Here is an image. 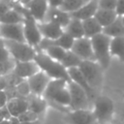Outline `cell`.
Returning a JSON list of instances; mask_svg holds the SVG:
<instances>
[{
    "mask_svg": "<svg viewBox=\"0 0 124 124\" xmlns=\"http://www.w3.org/2000/svg\"><path fill=\"white\" fill-rule=\"evenodd\" d=\"M84 3L85 2H83L82 0H63L59 8L69 14H72L77 10H78Z\"/></svg>",
    "mask_w": 124,
    "mask_h": 124,
    "instance_id": "cell-29",
    "label": "cell"
},
{
    "mask_svg": "<svg viewBox=\"0 0 124 124\" xmlns=\"http://www.w3.org/2000/svg\"><path fill=\"white\" fill-rule=\"evenodd\" d=\"M39 71H40V68L38 67V65L36 64L34 60L24 61V62L16 61V64H15V67L12 73L20 78L27 79L28 78L38 73Z\"/></svg>",
    "mask_w": 124,
    "mask_h": 124,
    "instance_id": "cell-13",
    "label": "cell"
},
{
    "mask_svg": "<svg viewBox=\"0 0 124 124\" xmlns=\"http://www.w3.org/2000/svg\"><path fill=\"white\" fill-rule=\"evenodd\" d=\"M0 37L4 40L26 43L24 38L22 23H16V24L0 23Z\"/></svg>",
    "mask_w": 124,
    "mask_h": 124,
    "instance_id": "cell-11",
    "label": "cell"
},
{
    "mask_svg": "<svg viewBox=\"0 0 124 124\" xmlns=\"http://www.w3.org/2000/svg\"><path fill=\"white\" fill-rule=\"evenodd\" d=\"M1 111H2V115H3L4 119H10V117L12 116L10 111H9V109H8V108H7V105L5 107L1 108Z\"/></svg>",
    "mask_w": 124,
    "mask_h": 124,
    "instance_id": "cell-39",
    "label": "cell"
},
{
    "mask_svg": "<svg viewBox=\"0 0 124 124\" xmlns=\"http://www.w3.org/2000/svg\"><path fill=\"white\" fill-rule=\"evenodd\" d=\"M51 78L43 71H39L38 73L34 74L30 78H27L30 91L32 95L42 97L49 80Z\"/></svg>",
    "mask_w": 124,
    "mask_h": 124,
    "instance_id": "cell-10",
    "label": "cell"
},
{
    "mask_svg": "<svg viewBox=\"0 0 124 124\" xmlns=\"http://www.w3.org/2000/svg\"><path fill=\"white\" fill-rule=\"evenodd\" d=\"M79 71L85 78L86 81L89 85L96 91V93L100 90L103 84L104 79V69L100 66V64L96 61H88L84 60L78 66Z\"/></svg>",
    "mask_w": 124,
    "mask_h": 124,
    "instance_id": "cell-4",
    "label": "cell"
},
{
    "mask_svg": "<svg viewBox=\"0 0 124 124\" xmlns=\"http://www.w3.org/2000/svg\"><path fill=\"white\" fill-rule=\"evenodd\" d=\"M64 32H66L67 34H69L75 40L84 37V31H83L82 21L79 20V19L71 17L70 22L64 28Z\"/></svg>",
    "mask_w": 124,
    "mask_h": 124,
    "instance_id": "cell-22",
    "label": "cell"
},
{
    "mask_svg": "<svg viewBox=\"0 0 124 124\" xmlns=\"http://www.w3.org/2000/svg\"><path fill=\"white\" fill-rule=\"evenodd\" d=\"M8 86V80L6 76H0V90H5Z\"/></svg>",
    "mask_w": 124,
    "mask_h": 124,
    "instance_id": "cell-37",
    "label": "cell"
},
{
    "mask_svg": "<svg viewBox=\"0 0 124 124\" xmlns=\"http://www.w3.org/2000/svg\"><path fill=\"white\" fill-rule=\"evenodd\" d=\"M98 9H99L98 0H90L86 3H84L76 12L70 14V16L73 18H77V19H79V20L82 21L84 19L93 17Z\"/></svg>",
    "mask_w": 124,
    "mask_h": 124,
    "instance_id": "cell-17",
    "label": "cell"
},
{
    "mask_svg": "<svg viewBox=\"0 0 124 124\" xmlns=\"http://www.w3.org/2000/svg\"><path fill=\"white\" fill-rule=\"evenodd\" d=\"M81 62H82V60L70 49V50L66 51V54H65L63 60L61 61V64L68 70L71 68H78V66L80 65Z\"/></svg>",
    "mask_w": 124,
    "mask_h": 124,
    "instance_id": "cell-27",
    "label": "cell"
},
{
    "mask_svg": "<svg viewBox=\"0 0 124 124\" xmlns=\"http://www.w3.org/2000/svg\"><path fill=\"white\" fill-rule=\"evenodd\" d=\"M71 50L77 54L82 61L88 60V61H96L91 40L86 37H82L79 39H76L74 41V44L72 46Z\"/></svg>",
    "mask_w": 124,
    "mask_h": 124,
    "instance_id": "cell-9",
    "label": "cell"
},
{
    "mask_svg": "<svg viewBox=\"0 0 124 124\" xmlns=\"http://www.w3.org/2000/svg\"><path fill=\"white\" fill-rule=\"evenodd\" d=\"M48 3L49 7H53V8H59L63 2V0H46Z\"/></svg>",
    "mask_w": 124,
    "mask_h": 124,
    "instance_id": "cell-38",
    "label": "cell"
},
{
    "mask_svg": "<svg viewBox=\"0 0 124 124\" xmlns=\"http://www.w3.org/2000/svg\"><path fill=\"white\" fill-rule=\"evenodd\" d=\"M68 73L70 75V78H71L72 81L77 83L78 86H80L85 91V93L87 94V96L89 98V101H90L91 105L93 106V102L97 97V93L89 85V83L86 81L85 78L83 77V75L81 74L79 69L78 68H71V69H68Z\"/></svg>",
    "mask_w": 124,
    "mask_h": 124,
    "instance_id": "cell-12",
    "label": "cell"
},
{
    "mask_svg": "<svg viewBox=\"0 0 124 124\" xmlns=\"http://www.w3.org/2000/svg\"><path fill=\"white\" fill-rule=\"evenodd\" d=\"M7 108L12 116H19L28 109L27 98H14L8 101Z\"/></svg>",
    "mask_w": 124,
    "mask_h": 124,
    "instance_id": "cell-18",
    "label": "cell"
},
{
    "mask_svg": "<svg viewBox=\"0 0 124 124\" xmlns=\"http://www.w3.org/2000/svg\"><path fill=\"white\" fill-rule=\"evenodd\" d=\"M90 40L96 62H98L104 70H107L109 66L111 59V54H110L111 38H109L104 33H100L92 37Z\"/></svg>",
    "mask_w": 124,
    "mask_h": 124,
    "instance_id": "cell-3",
    "label": "cell"
},
{
    "mask_svg": "<svg viewBox=\"0 0 124 124\" xmlns=\"http://www.w3.org/2000/svg\"><path fill=\"white\" fill-rule=\"evenodd\" d=\"M12 6L10 3H5V2H0V16L5 14L9 9H11Z\"/></svg>",
    "mask_w": 124,
    "mask_h": 124,
    "instance_id": "cell-36",
    "label": "cell"
},
{
    "mask_svg": "<svg viewBox=\"0 0 124 124\" xmlns=\"http://www.w3.org/2000/svg\"><path fill=\"white\" fill-rule=\"evenodd\" d=\"M22 21H23L22 14L14 7L9 9L5 14H3L0 16V23L2 24H16V23H22Z\"/></svg>",
    "mask_w": 124,
    "mask_h": 124,
    "instance_id": "cell-24",
    "label": "cell"
},
{
    "mask_svg": "<svg viewBox=\"0 0 124 124\" xmlns=\"http://www.w3.org/2000/svg\"><path fill=\"white\" fill-rule=\"evenodd\" d=\"M4 43L11 56L16 61L24 62V61L34 60L37 50L35 47L31 46L27 43L16 42V41H10V40H4Z\"/></svg>",
    "mask_w": 124,
    "mask_h": 124,
    "instance_id": "cell-6",
    "label": "cell"
},
{
    "mask_svg": "<svg viewBox=\"0 0 124 124\" xmlns=\"http://www.w3.org/2000/svg\"><path fill=\"white\" fill-rule=\"evenodd\" d=\"M0 124H11V122L9 121V119H3L0 121Z\"/></svg>",
    "mask_w": 124,
    "mask_h": 124,
    "instance_id": "cell-42",
    "label": "cell"
},
{
    "mask_svg": "<svg viewBox=\"0 0 124 124\" xmlns=\"http://www.w3.org/2000/svg\"><path fill=\"white\" fill-rule=\"evenodd\" d=\"M100 9H108V10H115L116 0H98Z\"/></svg>",
    "mask_w": 124,
    "mask_h": 124,
    "instance_id": "cell-33",
    "label": "cell"
},
{
    "mask_svg": "<svg viewBox=\"0 0 124 124\" xmlns=\"http://www.w3.org/2000/svg\"><path fill=\"white\" fill-rule=\"evenodd\" d=\"M9 121L11 122V124H20L21 123L17 116H11L10 119H9Z\"/></svg>",
    "mask_w": 124,
    "mask_h": 124,
    "instance_id": "cell-40",
    "label": "cell"
},
{
    "mask_svg": "<svg viewBox=\"0 0 124 124\" xmlns=\"http://www.w3.org/2000/svg\"><path fill=\"white\" fill-rule=\"evenodd\" d=\"M68 89L70 92V110L77 109H91L92 105L85 91L74 81L68 83Z\"/></svg>",
    "mask_w": 124,
    "mask_h": 124,
    "instance_id": "cell-7",
    "label": "cell"
},
{
    "mask_svg": "<svg viewBox=\"0 0 124 124\" xmlns=\"http://www.w3.org/2000/svg\"><path fill=\"white\" fill-rule=\"evenodd\" d=\"M93 113L99 124L109 122L114 113V103L108 96H97L92 106Z\"/></svg>",
    "mask_w": 124,
    "mask_h": 124,
    "instance_id": "cell-5",
    "label": "cell"
},
{
    "mask_svg": "<svg viewBox=\"0 0 124 124\" xmlns=\"http://www.w3.org/2000/svg\"><path fill=\"white\" fill-rule=\"evenodd\" d=\"M38 26H39V30L41 32L42 37L48 40L57 39L64 32V28H62L60 25L51 21L38 22Z\"/></svg>",
    "mask_w": 124,
    "mask_h": 124,
    "instance_id": "cell-16",
    "label": "cell"
},
{
    "mask_svg": "<svg viewBox=\"0 0 124 124\" xmlns=\"http://www.w3.org/2000/svg\"><path fill=\"white\" fill-rule=\"evenodd\" d=\"M11 6L17 9L23 16L22 25H23V33H24L25 42L31 46L36 47L43 39L41 32L39 30L38 21L31 16L28 10L21 4H16V5L11 4Z\"/></svg>",
    "mask_w": 124,
    "mask_h": 124,
    "instance_id": "cell-2",
    "label": "cell"
},
{
    "mask_svg": "<svg viewBox=\"0 0 124 124\" xmlns=\"http://www.w3.org/2000/svg\"><path fill=\"white\" fill-rule=\"evenodd\" d=\"M43 51H45L50 58L58 61V62H61L66 54V49L60 47V46H49L47 47H46Z\"/></svg>",
    "mask_w": 124,
    "mask_h": 124,
    "instance_id": "cell-28",
    "label": "cell"
},
{
    "mask_svg": "<svg viewBox=\"0 0 124 124\" xmlns=\"http://www.w3.org/2000/svg\"><path fill=\"white\" fill-rule=\"evenodd\" d=\"M8 103V97L4 90H0V108L5 107Z\"/></svg>",
    "mask_w": 124,
    "mask_h": 124,
    "instance_id": "cell-35",
    "label": "cell"
},
{
    "mask_svg": "<svg viewBox=\"0 0 124 124\" xmlns=\"http://www.w3.org/2000/svg\"><path fill=\"white\" fill-rule=\"evenodd\" d=\"M120 116H121V119L124 120V106H123V108H122V109H121V114H120Z\"/></svg>",
    "mask_w": 124,
    "mask_h": 124,
    "instance_id": "cell-44",
    "label": "cell"
},
{
    "mask_svg": "<svg viewBox=\"0 0 124 124\" xmlns=\"http://www.w3.org/2000/svg\"><path fill=\"white\" fill-rule=\"evenodd\" d=\"M4 118H3V115H2V111H1V108H0V121L1 120H3Z\"/></svg>",
    "mask_w": 124,
    "mask_h": 124,
    "instance_id": "cell-45",
    "label": "cell"
},
{
    "mask_svg": "<svg viewBox=\"0 0 124 124\" xmlns=\"http://www.w3.org/2000/svg\"><path fill=\"white\" fill-rule=\"evenodd\" d=\"M82 26H83V31H84V37L86 38L91 39L92 37L100 33H103V27L96 20L94 16L82 20Z\"/></svg>",
    "mask_w": 124,
    "mask_h": 124,
    "instance_id": "cell-20",
    "label": "cell"
},
{
    "mask_svg": "<svg viewBox=\"0 0 124 124\" xmlns=\"http://www.w3.org/2000/svg\"><path fill=\"white\" fill-rule=\"evenodd\" d=\"M103 33L111 39L116 38V37H123L124 36V24L122 21V17L118 16L117 18L112 23L103 28Z\"/></svg>",
    "mask_w": 124,
    "mask_h": 124,
    "instance_id": "cell-21",
    "label": "cell"
},
{
    "mask_svg": "<svg viewBox=\"0 0 124 124\" xmlns=\"http://www.w3.org/2000/svg\"><path fill=\"white\" fill-rule=\"evenodd\" d=\"M110 54L124 62V36L112 38L110 41Z\"/></svg>",
    "mask_w": 124,
    "mask_h": 124,
    "instance_id": "cell-26",
    "label": "cell"
},
{
    "mask_svg": "<svg viewBox=\"0 0 124 124\" xmlns=\"http://www.w3.org/2000/svg\"><path fill=\"white\" fill-rule=\"evenodd\" d=\"M34 61L40 68V71L46 73L51 79H64L68 83L72 81L68 70L61 64V62L50 58L45 51L37 50Z\"/></svg>",
    "mask_w": 124,
    "mask_h": 124,
    "instance_id": "cell-1",
    "label": "cell"
},
{
    "mask_svg": "<svg viewBox=\"0 0 124 124\" xmlns=\"http://www.w3.org/2000/svg\"><path fill=\"white\" fill-rule=\"evenodd\" d=\"M39 114H37L36 112L27 109L26 111H24L22 114H20L18 117V119L20 120V122H33V121H37L39 120Z\"/></svg>",
    "mask_w": 124,
    "mask_h": 124,
    "instance_id": "cell-32",
    "label": "cell"
},
{
    "mask_svg": "<svg viewBox=\"0 0 124 124\" xmlns=\"http://www.w3.org/2000/svg\"><path fill=\"white\" fill-rule=\"evenodd\" d=\"M70 20H71V16L69 13L61 10L60 8L49 7L44 21H51L60 25L62 28H65L70 22Z\"/></svg>",
    "mask_w": 124,
    "mask_h": 124,
    "instance_id": "cell-15",
    "label": "cell"
},
{
    "mask_svg": "<svg viewBox=\"0 0 124 124\" xmlns=\"http://www.w3.org/2000/svg\"><path fill=\"white\" fill-rule=\"evenodd\" d=\"M68 82L64 79H50L44 94H43V98L46 101V103L48 101L51 100V98L54 96V94L60 90L61 88L67 86Z\"/></svg>",
    "mask_w": 124,
    "mask_h": 124,
    "instance_id": "cell-23",
    "label": "cell"
},
{
    "mask_svg": "<svg viewBox=\"0 0 124 124\" xmlns=\"http://www.w3.org/2000/svg\"><path fill=\"white\" fill-rule=\"evenodd\" d=\"M27 101H28V109L36 112L39 115L45 111L47 106V103L44 98L32 94L29 97H27Z\"/></svg>",
    "mask_w": 124,
    "mask_h": 124,
    "instance_id": "cell-25",
    "label": "cell"
},
{
    "mask_svg": "<svg viewBox=\"0 0 124 124\" xmlns=\"http://www.w3.org/2000/svg\"><path fill=\"white\" fill-rule=\"evenodd\" d=\"M115 12L119 16H124V0H116Z\"/></svg>",
    "mask_w": 124,
    "mask_h": 124,
    "instance_id": "cell-34",
    "label": "cell"
},
{
    "mask_svg": "<svg viewBox=\"0 0 124 124\" xmlns=\"http://www.w3.org/2000/svg\"><path fill=\"white\" fill-rule=\"evenodd\" d=\"M20 124H41L40 120H37V121H33V122H21Z\"/></svg>",
    "mask_w": 124,
    "mask_h": 124,
    "instance_id": "cell-41",
    "label": "cell"
},
{
    "mask_svg": "<svg viewBox=\"0 0 124 124\" xmlns=\"http://www.w3.org/2000/svg\"><path fill=\"white\" fill-rule=\"evenodd\" d=\"M24 7L38 22H43L45 20L46 12L49 8L46 0H30Z\"/></svg>",
    "mask_w": 124,
    "mask_h": 124,
    "instance_id": "cell-14",
    "label": "cell"
},
{
    "mask_svg": "<svg viewBox=\"0 0 124 124\" xmlns=\"http://www.w3.org/2000/svg\"><path fill=\"white\" fill-rule=\"evenodd\" d=\"M29 1H30V0H20V4H21L22 6H25Z\"/></svg>",
    "mask_w": 124,
    "mask_h": 124,
    "instance_id": "cell-43",
    "label": "cell"
},
{
    "mask_svg": "<svg viewBox=\"0 0 124 124\" xmlns=\"http://www.w3.org/2000/svg\"><path fill=\"white\" fill-rule=\"evenodd\" d=\"M14 58L11 56L8 48L6 47V45L4 43V40L0 37V64L9 62L13 60Z\"/></svg>",
    "mask_w": 124,
    "mask_h": 124,
    "instance_id": "cell-31",
    "label": "cell"
},
{
    "mask_svg": "<svg viewBox=\"0 0 124 124\" xmlns=\"http://www.w3.org/2000/svg\"><path fill=\"white\" fill-rule=\"evenodd\" d=\"M63 119L68 124H99L92 109L70 110Z\"/></svg>",
    "mask_w": 124,
    "mask_h": 124,
    "instance_id": "cell-8",
    "label": "cell"
},
{
    "mask_svg": "<svg viewBox=\"0 0 124 124\" xmlns=\"http://www.w3.org/2000/svg\"><path fill=\"white\" fill-rule=\"evenodd\" d=\"M16 94L18 98H27L31 95V91H30V87H29L27 79L21 80L16 86Z\"/></svg>",
    "mask_w": 124,
    "mask_h": 124,
    "instance_id": "cell-30",
    "label": "cell"
},
{
    "mask_svg": "<svg viewBox=\"0 0 124 124\" xmlns=\"http://www.w3.org/2000/svg\"><path fill=\"white\" fill-rule=\"evenodd\" d=\"M117 14L115 10H108V9H98L94 17L96 20L101 24V26L107 27L110 23H112L116 18H117Z\"/></svg>",
    "mask_w": 124,
    "mask_h": 124,
    "instance_id": "cell-19",
    "label": "cell"
},
{
    "mask_svg": "<svg viewBox=\"0 0 124 124\" xmlns=\"http://www.w3.org/2000/svg\"><path fill=\"white\" fill-rule=\"evenodd\" d=\"M82 1H83V2H85V3H86V2H88V1H90V0H82Z\"/></svg>",
    "mask_w": 124,
    "mask_h": 124,
    "instance_id": "cell-47",
    "label": "cell"
},
{
    "mask_svg": "<svg viewBox=\"0 0 124 124\" xmlns=\"http://www.w3.org/2000/svg\"><path fill=\"white\" fill-rule=\"evenodd\" d=\"M121 17H122V21H123V24H124V16H122Z\"/></svg>",
    "mask_w": 124,
    "mask_h": 124,
    "instance_id": "cell-46",
    "label": "cell"
}]
</instances>
